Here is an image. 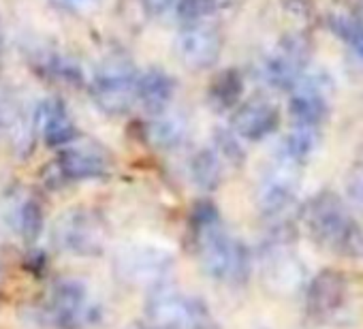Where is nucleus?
<instances>
[{"label": "nucleus", "mask_w": 363, "mask_h": 329, "mask_svg": "<svg viewBox=\"0 0 363 329\" xmlns=\"http://www.w3.org/2000/svg\"><path fill=\"white\" fill-rule=\"evenodd\" d=\"M186 137V118L177 111H162L152 116L147 124V139L158 150H173Z\"/></svg>", "instance_id": "nucleus-19"}, {"label": "nucleus", "mask_w": 363, "mask_h": 329, "mask_svg": "<svg viewBox=\"0 0 363 329\" xmlns=\"http://www.w3.org/2000/svg\"><path fill=\"white\" fill-rule=\"evenodd\" d=\"M227 5V0H179L177 13L186 24L208 22L214 13H218Z\"/></svg>", "instance_id": "nucleus-24"}, {"label": "nucleus", "mask_w": 363, "mask_h": 329, "mask_svg": "<svg viewBox=\"0 0 363 329\" xmlns=\"http://www.w3.org/2000/svg\"><path fill=\"white\" fill-rule=\"evenodd\" d=\"M231 124H233V133L240 139L261 141L269 137L272 133H276V128L280 126V111L274 103L255 99V101L244 103L235 111Z\"/></svg>", "instance_id": "nucleus-14"}, {"label": "nucleus", "mask_w": 363, "mask_h": 329, "mask_svg": "<svg viewBox=\"0 0 363 329\" xmlns=\"http://www.w3.org/2000/svg\"><path fill=\"white\" fill-rule=\"evenodd\" d=\"M56 169L60 178L71 180V182L96 180V178L107 176V172L111 169V158L99 143L73 141L60 147L58 158H56Z\"/></svg>", "instance_id": "nucleus-10"}, {"label": "nucleus", "mask_w": 363, "mask_h": 329, "mask_svg": "<svg viewBox=\"0 0 363 329\" xmlns=\"http://www.w3.org/2000/svg\"><path fill=\"white\" fill-rule=\"evenodd\" d=\"M33 69L43 77L54 84H65V86H79L84 79V73L79 65L69 58L67 54L54 52V50H41L33 58Z\"/></svg>", "instance_id": "nucleus-17"}, {"label": "nucleus", "mask_w": 363, "mask_h": 329, "mask_svg": "<svg viewBox=\"0 0 363 329\" xmlns=\"http://www.w3.org/2000/svg\"><path fill=\"white\" fill-rule=\"evenodd\" d=\"M173 92H175V84L167 73H162L158 69H150L143 75H139L137 103L147 113L158 116V113L167 111L173 101Z\"/></svg>", "instance_id": "nucleus-16"}, {"label": "nucleus", "mask_w": 363, "mask_h": 329, "mask_svg": "<svg viewBox=\"0 0 363 329\" xmlns=\"http://www.w3.org/2000/svg\"><path fill=\"white\" fill-rule=\"evenodd\" d=\"M306 60H308L306 43L297 37L284 39L265 62L267 82L276 88H291L293 90V86L306 73Z\"/></svg>", "instance_id": "nucleus-12"}, {"label": "nucleus", "mask_w": 363, "mask_h": 329, "mask_svg": "<svg viewBox=\"0 0 363 329\" xmlns=\"http://www.w3.org/2000/svg\"><path fill=\"white\" fill-rule=\"evenodd\" d=\"M216 145L220 150H216L220 154V158L229 160V162H240L244 158V152L240 147V137L235 133H216Z\"/></svg>", "instance_id": "nucleus-26"}, {"label": "nucleus", "mask_w": 363, "mask_h": 329, "mask_svg": "<svg viewBox=\"0 0 363 329\" xmlns=\"http://www.w3.org/2000/svg\"><path fill=\"white\" fill-rule=\"evenodd\" d=\"M45 314L58 329H86L94 320V303L86 284L75 278L58 280L45 299Z\"/></svg>", "instance_id": "nucleus-5"}, {"label": "nucleus", "mask_w": 363, "mask_h": 329, "mask_svg": "<svg viewBox=\"0 0 363 329\" xmlns=\"http://www.w3.org/2000/svg\"><path fill=\"white\" fill-rule=\"evenodd\" d=\"M171 263L173 261H171V257L164 250H158V248H137V250H130L124 257L122 269H124V274L130 280L152 284V289H154V286L164 282V276L169 274Z\"/></svg>", "instance_id": "nucleus-15"}, {"label": "nucleus", "mask_w": 363, "mask_h": 329, "mask_svg": "<svg viewBox=\"0 0 363 329\" xmlns=\"http://www.w3.org/2000/svg\"><path fill=\"white\" fill-rule=\"evenodd\" d=\"M303 225L320 248L340 257H363V227L335 193L314 195L306 206Z\"/></svg>", "instance_id": "nucleus-2"}, {"label": "nucleus", "mask_w": 363, "mask_h": 329, "mask_svg": "<svg viewBox=\"0 0 363 329\" xmlns=\"http://www.w3.org/2000/svg\"><path fill=\"white\" fill-rule=\"evenodd\" d=\"M333 92L331 75L325 71L303 73L301 79L293 86V96L289 103L295 124L320 126L329 109V96Z\"/></svg>", "instance_id": "nucleus-8"}, {"label": "nucleus", "mask_w": 363, "mask_h": 329, "mask_svg": "<svg viewBox=\"0 0 363 329\" xmlns=\"http://www.w3.org/2000/svg\"><path fill=\"white\" fill-rule=\"evenodd\" d=\"M331 26H333V33L342 41H346L352 48V52L363 60V24L352 18H335Z\"/></svg>", "instance_id": "nucleus-25"}, {"label": "nucleus", "mask_w": 363, "mask_h": 329, "mask_svg": "<svg viewBox=\"0 0 363 329\" xmlns=\"http://www.w3.org/2000/svg\"><path fill=\"white\" fill-rule=\"evenodd\" d=\"M0 276H3V265H0Z\"/></svg>", "instance_id": "nucleus-30"}, {"label": "nucleus", "mask_w": 363, "mask_h": 329, "mask_svg": "<svg viewBox=\"0 0 363 329\" xmlns=\"http://www.w3.org/2000/svg\"><path fill=\"white\" fill-rule=\"evenodd\" d=\"M191 242L208 276L223 282H244L250 274V252L235 240L212 203H199L191 214Z\"/></svg>", "instance_id": "nucleus-1"}, {"label": "nucleus", "mask_w": 363, "mask_h": 329, "mask_svg": "<svg viewBox=\"0 0 363 329\" xmlns=\"http://www.w3.org/2000/svg\"><path fill=\"white\" fill-rule=\"evenodd\" d=\"M318 128L320 126H312V124H295L286 133V137L282 139L278 156L289 160V162L299 164V167H303V162L318 147V141H320V130Z\"/></svg>", "instance_id": "nucleus-18"}, {"label": "nucleus", "mask_w": 363, "mask_h": 329, "mask_svg": "<svg viewBox=\"0 0 363 329\" xmlns=\"http://www.w3.org/2000/svg\"><path fill=\"white\" fill-rule=\"evenodd\" d=\"M54 240L58 248L69 255L94 257L101 255L105 246V227L94 212L86 208H75L65 212L56 221Z\"/></svg>", "instance_id": "nucleus-6"}, {"label": "nucleus", "mask_w": 363, "mask_h": 329, "mask_svg": "<svg viewBox=\"0 0 363 329\" xmlns=\"http://www.w3.org/2000/svg\"><path fill=\"white\" fill-rule=\"evenodd\" d=\"M306 299H308V312L312 316L323 320L335 318L352 301L350 280L342 272L325 269L310 280Z\"/></svg>", "instance_id": "nucleus-9"}, {"label": "nucleus", "mask_w": 363, "mask_h": 329, "mask_svg": "<svg viewBox=\"0 0 363 329\" xmlns=\"http://www.w3.org/2000/svg\"><path fill=\"white\" fill-rule=\"evenodd\" d=\"M16 227L26 242H35L43 229V210L35 199H24L16 210Z\"/></svg>", "instance_id": "nucleus-23"}, {"label": "nucleus", "mask_w": 363, "mask_h": 329, "mask_svg": "<svg viewBox=\"0 0 363 329\" xmlns=\"http://www.w3.org/2000/svg\"><path fill=\"white\" fill-rule=\"evenodd\" d=\"M242 94H244V82H242V75L233 69L218 73L208 88V99L212 107L218 111H227L235 107Z\"/></svg>", "instance_id": "nucleus-21"}, {"label": "nucleus", "mask_w": 363, "mask_h": 329, "mask_svg": "<svg viewBox=\"0 0 363 329\" xmlns=\"http://www.w3.org/2000/svg\"><path fill=\"white\" fill-rule=\"evenodd\" d=\"M175 50L179 60L191 69L212 67L223 52V35L216 26L208 22L186 24V28L177 35Z\"/></svg>", "instance_id": "nucleus-11"}, {"label": "nucleus", "mask_w": 363, "mask_h": 329, "mask_svg": "<svg viewBox=\"0 0 363 329\" xmlns=\"http://www.w3.org/2000/svg\"><path fill=\"white\" fill-rule=\"evenodd\" d=\"M346 191H348V197L352 199V203L363 210V164H359V167H354L350 172Z\"/></svg>", "instance_id": "nucleus-27"}, {"label": "nucleus", "mask_w": 363, "mask_h": 329, "mask_svg": "<svg viewBox=\"0 0 363 329\" xmlns=\"http://www.w3.org/2000/svg\"><path fill=\"white\" fill-rule=\"evenodd\" d=\"M30 137L33 130L28 128L24 111L11 101H0V139L9 141L16 150H26Z\"/></svg>", "instance_id": "nucleus-20"}, {"label": "nucleus", "mask_w": 363, "mask_h": 329, "mask_svg": "<svg viewBox=\"0 0 363 329\" xmlns=\"http://www.w3.org/2000/svg\"><path fill=\"white\" fill-rule=\"evenodd\" d=\"M35 133L43 139L50 147H65L75 141L77 128L75 122L65 105V101L52 96L37 105L35 109Z\"/></svg>", "instance_id": "nucleus-13"}, {"label": "nucleus", "mask_w": 363, "mask_h": 329, "mask_svg": "<svg viewBox=\"0 0 363 329\" xmlns=\"http://www.w3.org/2000/svg\"><path fill=\"white\" fill-rule=\"evenodd\" d=\"M150 329H210L212 318L208 308L164 282L154 286L147 299Z\"/></svg>", "instance_id": "nucleus-3"}, {"label": "nucleus", "mask_w": 363, "mask_h": 329, "mask_svg": "<svg viewBox=\"0 0 363 329\" xmlns=\"http://www.w3.org/2000/svg\"><path fill=\"white\" fill-rule=\"evenodd\" d=\"M299 164L289 162L276 156V162L265 174L261 189H259V206L267 218L276 225L284 221L289 210L293 208L299 191Z\"/></svg>", "instance_id": "nucleus-7"}, {"label": "nucleus", "mask_w": 363, "mask_h": 329, "mask_svg": "<svg viewBox=\"0 0 363 329\" xmlns=\"http://www.w3.org/2000/svg\"><path fill=\"white\" fill-rule=\"evenodd\" d=\"M191 178L201 191H214L223 180V158L216 150L203 147L191 160Z\"/></svg>", "instance_id": "nucleus-22"}, {"label": "nucleus", "mask_w": 363, "mask_h": 329, "mask_svg": "<svg viewBox=\"0 0 363 329\" xmlns=\"http://www.w3.org/2000/svg\"><path fill=\"white\" fill-rule=\"evenodd\" d=\"M60 5H65V7H71V9H77V7H84V5H88L90 0H58Z\"/></svg>", "instance_id": "nucleus-29"}, {"label": "nucleus", "mask_w": 363, "mask_h": 329, "mask_svg": "<svg viewBox=\"0 0 363 329\" xmlns=\"http://www.w3.org/2000/svg\"><path fill=\"white\" fill-rule=\"evenodd\" d=\"M179 0H141V7L147 16L152 18H160L164 13H169L173 7H177Z\"/></svg>", "instance_id": "nucleus-28"}, {"label": "nucleus", "mask_w": 363, "mask_h": 329, "mask_svg": "<svg viewBox=\"0 0 363 329\" xmlns=\"http://www.w3.org/2000/svg\"><path fill=\"white\" fill-rule=\"evenodd\" d=\"M137 82L139 75L124 60H109L99 67L90 82L92 101L101 111L109 116L126 113L133 103H137Z\"/></svg>", "instance_id": "nucleus-4"}]
</instances>
